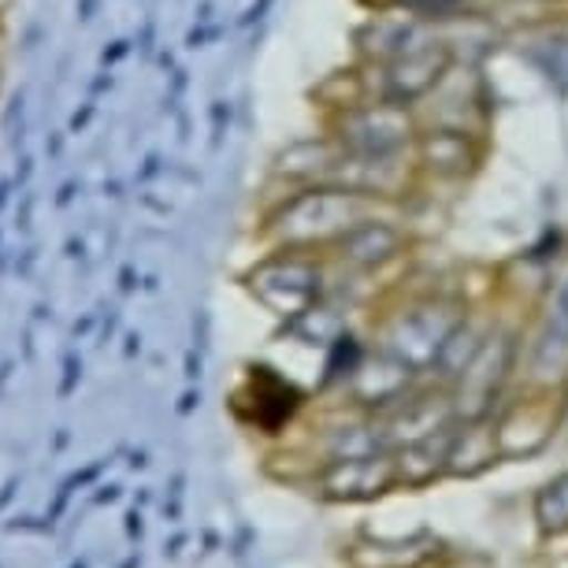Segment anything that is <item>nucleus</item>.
I'll return each mask as SVG.
<instances>
[{"mask_svg":"<svg viewBox=\"0 0 568 568\" xmlns=\"http://www.w3.org/2000/svg\"><path fill=\"white\" fill-rule=\"evenodd\" d=\"M278 194L261 212V239L267 250L327 253L346 234L394 201H379L346 186H275Z\"/></svg>","mask_w":568,"mask_h":568,"instance_id":"1","label":"nucleus"},{"mask_svg":"<svg viewBox=\"0 0 568 568\" xmlns=\"http://www.w3.org/2000/svg\"><path fill=\"white\" fill-rule=\"evenodd\" d=\"M327 134L353 156L368 160H413L420 120L413 109L383 98H357L327 112Z\"/></svg>","mask_w":568,"mask_h":568,"instance_id":"2","label":"nucleus"},{"mask_svg":"<svg viewBox=\"0 0 568 568\" xmlns=\"http://www.w3.org/2000/svg\"><path fill=\"white\" fill-rule=\"evenodd\" d=\"M460 305L446 294H427L416 297L390 320L387 335H383V349L390 357H398L402 364H409L413 372L435 368L438 353L446 349L449 335L460 327Z\"/></svg>","mask_w":568,"mask_h":568,"instance_id":"3","label":"nucleus"},{"mask_svg":"<svg viewBox=\"0 0 568 568\" xmlns=\"http://www.w3.org/2000/svg\"><path fill=\"white\" fill-rule=\"evenodd\" d=\"M454 63H457L454 45H435V49L409 52V57H398V60L361 63L357 79H361V90L368 93V98L405 104V109L416 112V104H420L427 93L446 79V71L454 68Z\"/></svg>","mask_w":568,"mask_h":568,"instance_id":"4","label":"nucleus"},{"mask_svg":"<svg viewBox=\"0 0 568 568\" xmlns=\"http://www.w3.org/2000/svg\"><path fill=\"white\" fill-rule=\"evenodd\" d=\"M409 250H413L409 216H405V205H394L357 223L338 245H331L327 261L346 267L349 275H375L383 267L398 264Z\"/></svg>","mask_w":568,"mask_h":568,"instance_id":"5","label":"nucleus"},{"mask_svg":"<svg viewBox=\"0 0 568 568\" xmlns=\"http://www.w3.org/2000/svg\"><path fill=\"white\" fill-rule=\"evenodd\" d=\"M524 372L539 390H554L568 383V272L557 275L546 291L528 346L520 349Z\"/></svg>","mask_w":568,"mask_h":568,"instance_id":"6","label":"nucleus"},{"mask_svg":"<svg viewBox=\"0 0 568 568\" xmlns=\"http://www.w3.org/2000/svg\"><path fill=\"white\" fill-rule=\"evenodd\" d=\"M420 186H449V182H465L471 171L484 164V134L471 131H446V126H420L413 153Z\"/></svg>","mask_w":568,"mask_h":568,"instance_id":"7","label":"nucleus"},{"mask_svg":"<svg viewBox=\"0 0 568 568\" xmlns=\"http://www.w3.org/2000/svg\"><path fill=\"white\" fill-rule=\"evenodd\" d=\"M539 517L546 528H565L568 524V476L546 487V495L539 498Z\"/></svg>","mask_w":568,"mask_h":568,"instance_id":"8","label":"nucleus"},{"mask_svg":"<svg viewBox=\"0 0 568 568\" xmlns=\"http://www.w3.org/2000/svg\"><path fill=\"white\" fill-rule=\"evenodd\" d=\"M495 4H517V8H528V12H565L568 0H490Z\"/></svg>","mask_w":568,"mask_h":568,"instance_id":"9","label":"nucleus"},{"mask_svg":"<svg viewBox=\"0 0 568 568\" xmlns=\"http://www.w3.org/2000/svg\"><path fill=\"white\" fill-rule=\"evenodd\" d=\"M0 82H4V71H0Z\"/></svg>","mask_w":568,"mask_h":568,"instance_id":"10","label":"nucleus"},{"mask_svg":"<svg viewBox=\"0 0 568 568\" xmlns=\"http://www.w3.org/2000/svg\"><path fill=\"white\" fill-rule=\"evenodd\" d=\"M565 413H568V405H565Z\"/></svg>","mask_w":568,"mask_h":568,"instance_id":"11","label":"nucleus"}]
</instances>
